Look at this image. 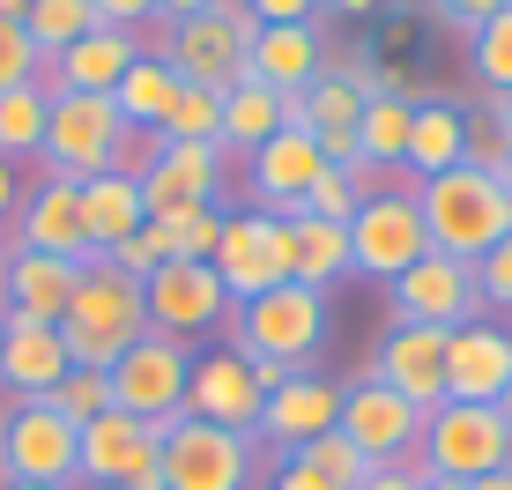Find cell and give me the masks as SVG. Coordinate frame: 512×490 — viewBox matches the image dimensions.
<instances>
[{
  "instance_id": "cell-3",
  "label": "cell",
  "mask_w": 512,
  "mask_h": 490,
  "mask_svg": "<svg viewBox=\"0 0 512 490\" xmlns=\"http://www.w3.org/2000/svg\"><path fill=\"white\" fill-rule=\"evenodd\" d=\"M141 335H149V297H141V283L119 275L112 260H90L75 297H67V320H60L67 357H75L82 372H112Z\"/></svg>"
},
{
  "instance_id": "cell-13",
  "label": "cell",
  "mask_w": 512,
  "mask_h": 490,
  "mask_svg": "<svg viewBox=\"0 0 512 490\" xmlns=\"http://www.w3.org/2000/svg\"><path fill=\"white\" fill-rule=\"evenodd\" d=\"M149 297V327L171 342H201L216 335L223 320H231V297H223V275L208 268V260H164V268L141 283Z\"/></svg>"
},
{
  "instance_id": "cell-57",
  "label": "cell",
  "mask_w": 512,
  "mask_h": 490,
  "mask_svg": "<svg viewBox=\"0 0 512 490\" xmlns=\"http://www.w3.org/2000/svg\"><path fill=\"white\" fill-rule=\"evenodd\" d=\"M0 268H8V231H0Z\"/></svg>"
},
{
  "instance_id": "cell-51",
  "label": "cell",
  "mask_w": 512,
  "mask_h": 490,
  "mask_svg": "<svg viewBox=\"0 0 512 490\" xmlns=\"http://www.w3.org/2000/svg\"><path fill=\"white\" fill-rule=\"evenodd\" d=\"M468 490H512V468H490V476H475Z\"/></svg>"
},
{
  "instance_id": "cell-27",
  "label": "cell",
  "mask_w": 512,
  "mask_h": 490,
  "mask_svg": "<svg viewBox=\"0 0 512 490\" xmlns=\"http://www.w3.org/2000/svg\"><path fill=\"white\" fill-rule=\"evenodd\" d=\"M141 223H149V208H141L134 171H97V179H82V231H90V253L127 245Z\"/></svg>"
},
{
  "instance_id": "cell-33",
  "label": "cell",
  "mask_w": 512,
  "mask_h": 490,
  "mask_svg": "<svg viewBox=\"0 0 512 490\" xmlns=\"http://www.w3.org/2000/svg\"><path fill=\"white\" fill-rule=\"evenodd\" d=\"M505 156H512V97H498V90L461 97V164L498 171Z\"/></svg>"
},
{
  "instance_id": "cell-2",
  "label": "cell",
  "mask_w": 512,
  "mask_h": 490,
  "mask_svg": "<svg viewBox=\"0 0 512 490\" xmlns=\"http://www.w3.org/2000/svg\"><path fill=\"white\" fill-rule=\"evenodd\" d=\"M416 208H423V231H431V253L468 260V268L512 231V194L498 186V171H475V164L416 179Z\"/></svg>"
},
{
  "instance_id": "cell-1",
  "label": "cell",
  "mask_w": 512,
  "mask_h": 490,
  "mask_svg": "<svg viewBox=\"0 0 512 490\" xmlns=\"http://www.w3.org/2000/svg\"><path fill=\"white\" fill-rule=\"evenodd\" d=\"M45 171H60V179H97V171H149L156 156V134H134L127 119H119L112 97H75V90H45Z\"/></svg>"
},
{
  "instance_id": "cell-20",
  "label": "cell",
  "mask_w": 512,
  "mask_h": 490,
  "mask_svg": "<svg viewBox=\"0 0 512 490\" xmlns=\"http://www.w3.org/2000/svg\"><path fill=\"white\" fill-rule=\"evenodd\" d=\"M372 379L379 387H394L401 401H416L423 416L446 401V335L438 327H409V320H394L379 335L372 349Z\"/></svg>"
},
{
  "instance_id": "cell-11",
  "label": "cell",
  "mask_w": 512,
  "mask_h": 490,
  "mask_svg": "<svg viewBox=\"0 0 512 490\" xmlns=\"http://www.w3.org/2000/svg\"><path fill=\"white\" fill-rule=\"evenodd\" d=\"M208 268L223 275V297H231V305H245V297H260V290L297 283V275H290V223L260 216V208L223 216V238H216V260H208Z\"/></svg>"
},
{
  "instance_id": "cell-46",
  "label": "cell",
  "mask_w": 512,
  "mask_h": 490,
  "mask_svg": "<svg viewBox=\"0 0 512 490\" xmlns=\"http://www.w3.org/2000/svg\"><path fill=\"white\" fill-rule=\"evenodd\" d=\"M260 490H342V483H327V476H312L305 461H290V453H282V461L268 468V483Z\"/></svg>"
},
{
  "instance_id": "cell-52",
  "label": "cell",
  "mask_w": 512,
  "mask_h": 490,
  "mask_svg": "<svg viewBox=\"0 0 512 490\" xmlns=\"http://www.w3.org/2000/svg\"><path fill=\"white\" fill-rule=\"evenodd\" d=\"M416 490H468V483H461V476H423Z\"/></svg>"
},
{
  "instance_id": "cell-18",
  "label": "cell",
  "mask_w": 512,
  "mask_h": 490,
  "mask_svg": "<svg viewBox=\"0 0 512 490\" xmlns=\"http://www.w3.org/2000/svg\"><path fill=\"white\" fill-rule=\"evenodd\" d=\"M223 194V149L216 142H156L141 171V208L149 216H186V208H216Z\"/></svg>"
},
{
  "instance_id": "cell-45",
  "label": "cell",
  "mask_w": 512,
  "mask_h": 490,
  "mask_svg": "<svg viewBox=\"0 0 512 490\" xmlns=\"http://www.w3.org/2000/svg\"><path fill=\"white\" fill-rule=\"evenodd\" d=\"M97 23L104 30H149L156 23V0H97Z\"/></svg>"
},
{
  "instance_id": "cell-36",
  "label": "cell",
  "mask_w": 512,
  "mask_h": 490,
  "mask_svg": "<svg viewBox=\"0 0 512 490\" xmlns=\"http://www.w3.org/2000/svg\"><path fill=\"white\" fill-rule=\"evenodd\" d=\"M149 238L164 245V260H216L223 208H186V216H149Z\"/></svg>"
},
{
  "instance_id": "cell-48",
  "label": "cell",
  "mask_w": 512,
  "mask_h": 490,
  "mask_svg": "<svg viewBox=\"0 0 512 490\" xmlns=\"http://www.w3.org/2000/svg\"><path fill=\"white\" fill-rule=\"evenodd\" d=\"M23 186H30V171L0 156V231H8V216H15V201H23Z\"/></svg>"
},
{
  "instance_id": "cell-28",
  "label": "cell",
  "mask_w": 512,
  "mask_h": 490,
  "mask_svg": "<svg viewBox=\"0 0 512 490\" xmlns=\"http://www.w3.org/2000/svg\"><path fill=\"white\" fill-rule=\"evenodd\" d=\"M282 127H297V97L268 90V82L245 75L231 97H223V156H253L260 142H275Z\"/></svg>"
},
{
  "instance_id": "cell-55",
  "label": "cell",
  "mask_w": 512,
  "mask_h": 490,
  "mask_svg": "<svg viewBox=\"0 0 512 490\" xmlns=\"http://www.w3.org/2000/svg\"><path fill=\"white\" fill-rule=\"evenodd\" d=\"M23 8H30V0H0V15H15V23H23Z\"/></svg>"
},
{
  "instance_id": "cell-7",
  "label": "cell",
  "mask_w": 512,
  "mask_h": 490,
  "mask_svg": "<svg viewBox=\"0 0 512 490\" xmlns=\"http://www.w3.org/2000/svg\"><path fill=\"white\" fill-rule=\"evenodd\" d=\"M416 468L423 476H490V468H512V431L498 409H475V401H438L423 416V439H416Z\"/></svg>"
},
{
  "instance_id": "cell-23",
  "label": "cell",
  "mask_w": 512,
  "mask_h": 490,
  "mask_svg": "<svg viewBox=\"0 0 512 490\" xmlns=\"http://www.w3.org/2000/svg\"><path fill=\"white\" fill-rule=\"evenodd\" d=\"M82 268H90V260H60V253H23V245H8V268H0V305H8V320L60 327Z\"/></svg>"
},
{
  "instance_id": "cell-16",
  "label": "cell",
  "mask_w": 512,
  "mask_h": 490,
  "mask_svg": "<svg viewBox=\"0 0 512 490\" xmlns=\"http://www.w3.org/2000/svg\"><path fill=\"white\" fill-rule=\"evenodd\" d=\"M260 379L253 364L238 357L231 342L223 349H193V372H186V416H201V424H223V431H245L253 439L260 431Z\"/></svg>"
},
{
  "instance_id": "cell-4",
  "label": "cell",
  "mask_w": 512,
  "mask_h": 490,
  "mask_svg": "<svg viewBox=\"0 0 512 490\" xmlns=\"http://www.w3.org/2000/svg\"><path fill=\"white\" fill-rule=\"evenodd\" d=\"M327 290H305V283H282V290H260L231 305V327H223V342L238 349L245 364H297V372H312V357L327 349Z\"/></svg>"
},
{
  "instance_id": "cell-37",
  "label": "cell",
  "mask_w": 512,
  "mask_h": 490,
  "mask_svg": "<svg viewBox=\"0 0 512 490\" xmlns=\"http://www.w3.org/2000/svg\"><path fill=\"white\" fill-rule=\"evenodd\" d=\"M468 75H475V90L512 97V8H498L490 23H475V38H468Z\"/></svg>"
},
{
  "instance_id": "cell-25",
  "label": "cell",
  "mask_w": 512,
  "mask_h": 490,
  "mask_svg": "<svg viewBox=\"0 0 512 490\" xmlns=\"http://www.w3.org/2000/svg\"><path fill=\"white\" fill-rule=\"evenodd\" d=\"M156 446H164V431H149V424H141V416H127V409H104L97 424H82L75 483H90V490H119L141 461H156Z\"/></svg>"
},
{
  "instance_id": "cell-35",
  "label": "cell",
  "mask_w": 512,
  "mask_h": 490,
  "mask_svg": "<svg viewBox=\"0 0 512 490\" xmlns=\"http://www.w3.org/2000/svg\"><path fill=\"white\" fill-rule=\"evenodd\" d=\"M23 30L38 38V52L52 60V52H67L75 38H90V30H104V23H97V0H30Z\"/></svg>"
},
{
  "instance_id": "cell-26",
  "label": "cell",
  "mask_w": 512,
  "mask_h": 490,
  "mask_svg": "<svg viewBox=\"0 0 512 490\" xmlns=\"http://www.w3.org/2000/svg\"><path fill=\"white\" fill-rule=\"evenodd\" d=\"M141 60V38L134 30H90L67 52L45 60V90H75V97H112L127 82V67Z\"/></svg>"
},
{
  "instance_id": "cell-12",
  "label": "cell",
  "mask_w": 512,
  "mask_h": 490,
  "mask_svg": "<svg viewBox=\"0 0 512 490\" xmlns=\"http://www.w3.org/2000/svg\"><path fill=\"white\" fill-rule=\"evenodd\" d=\"M386 305H394V320H409V327H438V335H453V327L483 320V290H475V268H468V260H446V253H423L416 268H401L394 283H386Z\"/></svg>"
},
{
  "instance_id": "cell-42",
  "label": "cell",
  "mask_w": 512,
  "mask_h": 490,
  "mask_svg": "<svg viewBox=\"0 0 512 490\" xmlns=\"http://www.w3.org/2000/svg\"><path fill=\"white\" fill-rule=\"evenodd\" d=\"M475 290H483V312H512V231L475 260Z\"/></svg>"
},
{
  "instance_id": "cell-56",
  "label": "cell",
  "mask_w": 512,
  "mask_h": 490,
  "mask_svg": "<svg viewBox=\"0 0 512 490\" xmlns=\"http://www.w3.org/2000/svg\"><path fill=\"white\" fill-rule=\"evenodd\" d=\"M498 186H505V194H512V156H505V164H498Z\"/></svg>"
},
{
  "instance_id": "cell-19",
  "label": "cell",
  "mask_w": 512,
  "mask_h": 490,
  "mask_svg": "<svg viewBox=\"0 0 512 490\" xmlns=\"http://www.w3.org/2000/svg\"><path fill=\"white\" fill-rule=\"evenodd\" d=\"M320 431H342V387L320 379V372H297V379H282V387L260 401V431L253 439L275 446V461H282V453L312 446Z\"/></svg>"
},
{
  "instance_id": "cell-15",
  "label": "cell",
  "mask_w": 512,
  "mask_h": 490,
  "mask_svg": "<svg viewBox=\"0 0 512 490\" xmlns=\"http://www.w3.org/2000/svg\"><path fill=\"white\" fill-rule=\"evenodd\" d=\"M342 439L364 453V461H416V439H423V409L401 401L394 387H379L372 372L357 387H342Z\"/></svg>"
},
{
  "instance_id": "cell-30",
  "label": "cell",
  "mask_w": 512,
  "mask_h": 490,
  "mask_svg": "<svg viewBox=\"0 0 512 490\" xmlns=\"http://www.w3.org/2000/svg\"><path fill=\"white\" fill-rule=\"evenodd\" d=\"M290 275L305 290H334L349 268V223H327V216H290Z\"/></svg>"
},
{
  "instance_id": "cell-14",
  "label": "cell",
  "mask_w": 512,
  "mask_h": 490,
  "mask_svg": "<svg viewBox=\"0 0 512 490\" xmlns=\"http://www.w3.org/2000/svg\"><path fill=\"white\" fill-rule=\"evenodd\" d=\"M8 245H23V253H60V260H97L90 231H82V186L38 164L30 186H23V201H15V216H8Z\"/></svg>"
},
{
  "instance_id": "cell-53",
  "label": "cell",
  "mask_w": 512,
  "mask_h": 490,
  "mask_svg": "<svg viewBox=\"0 0 512 490\" xmlns=\"http://www.w3.org/2000/svg\"><path fill=\"white\" fill-rule=\"evenodd\" d=\"M0 490H75V483H0Z\"/></svg>"
},
{
  "instance_id": "cell-54",
  "label": "cell",
  "mask_w": 512,
  "mask_h": 490,
  "mask_svg": "<svg viewBox=\"0 0 512 490\" xmlns=\"http://www.w3.org/2000/svg\"><path fill=\"white\" fill-rule=\"evenodd\" d=\"M498 416H505V431H512V379H505V394H498Z\"/></svg>"
},
{
  "instance_id": "cell-50",
  "label": "cell",
  "mask_w": 512,
  "mask_h": 490,
  "mask_svg": "<svg viewBox=\"0 0 512 490\" xmlns=\"http://www.w3.org/2000/svg\"><path fill=\"white\" fill-rule=\"evenodd\" d=\"M208 8H223V0H156L164 23H193V15H208Z\"/></svg>"
},
{
  "instance_id": "cell-47",
  "label": "cell",
  "mask_w": 512,
  "mask_h": 490,
  "mask_svg": "<svg viewBox=\"0 0 512 490\" xmlns=\"http://www.w3.org/2000/svg\"><path fill=\"white\" fill-rule=\"evenodd\" d=\"M416 483H423V468H416V461H372L357 490H416Z\"/></svg>"
},
{
  "instance_id": "cell-10",
  "label": "cell",
  "mask_w": 512,
  "mask_h": 490,
  "mask_svg": "<svg viewBox=\"0 0 512 490\" xmlns=\"http://www.w3.org/2000/svg\"><path fill=\"white\" fill-rule=\"evenodd\" d=\"M245 52H253V15H245L238 0H223V8L193 15V23H171L164 60L179 67L186 90H216V97H231L238 82H245Z\"/></svg>"
},
{
  "instance_id": "cell-24",
  "label": "cell",
  "mask_w": 512,
  "mask_h": 490,
  "mask_svg": "<svg viewBox=\"0 0 512 490\" xmlns=\"http://www.w3.org/2000/svg\"><path fill=\"white\" fill-rule=\"evenodd\" d=\"M67 372H75V357H67L60 327H45V320H8L0 327V394L8 401H45Z\"/></svg>"
},
{
  "instance_id": "cell-29",
  "label": "cell",
  "mask_w": 512,
  "mask_h": 490,
  "mask_svg": "<svg viewBox=\"0 0 512 490\" xmlns=\"http://www.w3.org/2000/svg\"><path fill=\"white\" fill-rule=\"evenodd\" d=\"M179 97H186V82H179V67H171L164 52H141V60L127 67V82L112 90L119 119H127L134 134H164V119L179 112Z\"/></svg>"
},
{
  "instance_id": "cell-34",
  "label": "cell",
  "mask_w": 512,
  "mask_h": 490,
  "mask_svg": "<svg viewBox=\"0 0 512 490\" xmlns=\"http://www.w3.org/2000/svg\"><path fill=\"white\" fill-rule=\"evenodd\" d=\"M45 82H23V90H0V156L8 164H38L45 156Z\"/></svg>"
},
{
  "instance_id": "cell-8",
  "label": "cell",
  "mask_w": 512,
  "mask_h": 490,
  "mask_svg": "<svg viewBox=\"0 0 512 490\" xmlns=\"http://www.w3.org/2000/svg\"><path fill=\"white\" fill-rule=\"evenodd\" d=\"M82 424H67L52 401H8L0 409V483H75Z\"/></svg>"
},
{
  "instance_id": "cell-40",
  "label": "cell",
  "mask_w": 512,
  "mask_h": 490,
  "mask_svg": "<svg viewBox=\"0 0 512 490\" xmlns=\"http://www.w3.org/2000/svg\"><path fill=\"white\" fill-rule=\"evenodd\" d=\"M290 461H305L312 476H327V483H342V490H357V483H364V468H372L357 446L342 439V431H320V439H312V446H297Z\"/></svg>"
},
{
  "instance_id": "cell-21",
  "label": "cell",
  "mask_w": 512,
  "mask_h": 490,
  "mask_svg": "<svg viewBox=\"0 0 512 490\" xmlns=\"http://www.w3.org/2000/svg\"><path fill=\"white\" fill-rule=\"evenodd\" d=\"M512 379V327L505 320H468L446 335V401H475V409H498Z\"/></svg>"
},
{
  "instance_id": "cell-6",
  "label": "cell",
  "mask_w": 512,
  "mask_h": 490,
  "mask_svg": "<svg viewBox=\"0 0 512 490\" xmlns=\"http://www.w3.org/2000/svg\"><path fill=\"white\" fill-rule=\"evenodd\" d=\"M431 253V231H423V208H416V179L401 171V186H372L349 216V268L372 275V283H394L401 268Z\"/></svg>"
},
{
  "instance_id": "cell-43",
  "label": "cell",
  "mask_w": 512,
  "mask_h": 490,
  "mask_svg": "<svg viewBox=\"0 0 512 490\" xmlns=\"http://www.w3.org/2000/svg\"><path fill=\"white\" fill-rule=\"evenodd\" d=\"M423 8H431V23L446 30V38H475V23H490L512 0H423Z\"/></svg>"
},
{
  "instance_id": "cell-32",
  "label": "cell",
  "mask_w": 512,
  "mask_h": 490,
  "mask_svg": "<svg viewBox=\"0 0 512 490\" xmlns=\"http://www.w3.org/2000/svg\"><path fill=\"white\" fill-rule=\"evenodd\" d=\"M416 97L423 90H379L364 97V119H357V156L372 171H401L409 156V119H416Z\"/></svg>"
},
{
  "instance_id": "cell-38",
  "label": "cell",
  "mask_w": 512,
  "mask_h": 490,
  "mask_svg": "<svg viewBox=\"0 0 512 490\" xmlns=\"http://www.w3.org/2000/svg\"><path fill=\"white\" fill-rule=\"evenodd\" d=\"M156 142H216V149H223V97H216V90H186L179 112L164 119V134H156Z\"/></svg>"
},
{
  "instance_id": "cell-39",
  "label": "cell",
  "mask_w": 512,
  "mask_h": 490,
  "mask_svg": "<svg viewBox=\"0 0 512 490\" xmlns=\"http://www.w3.org/2000/svg\"><path fill=\"white\" fill-rule=\"evenodd\" d=\"M45 401L67 416V424H97V416L112 409V372H82V364H75V372H67Z\"/></svg>"
},
{
  "instance_id": "cell-49",
  "label": "cell",
  "mask_w": 512,
  "mask_h": 490,
  "mask_svg": "<svg viewBox=\"0 0 512 490\" xmlns=\"http://www.w3.org/2000/svg\"><path fill=\"white\" fill-rule=\"evenodd\" d=\"M386 0H320V23L327 15H342V23H364V15H379Z\"/></svg>"
},
{
  "instance_id": "cell-5",
  "label": "cell",
  "mask_w": 512,
  "mask_h": 490,
  "mask_svg": "<svg viewBox=\"0 0 512 490\" xmlns=\"http://www.w3.org/2000/svg\"><path fill=\"white\" fill-rule=\"evenodd\" d=\"M268 468V446L245 431L201 424V416H179L164 431V490H260Z\"/></svg>"
},
{
  "instance_id": "cell-58",
  "label": "cell",
  "mask_w": 512,
  "mask_h": 490,
  "mask_svg": "<svg viewBox=\"0 0 512 490\" xmlns=\"http://www.w3.org/2000/svg\"><path fill=\"white\" fill-rule=\"evenodd\" d=\"M0 327H8V305H0Z\"/></svg>"
},
{
  "instance_id": "cell-17",
  "label": "cell",
  "mask_w": 512,
  "mask_h": 490,
  "mask_svg": "<svg viewBox=\"0 0 512 490\" xmlns=\"http://www.w3.org/2000/svg\"><path fill=\"white\" fill-rule=\"evenodd\" d=\"M320 171H327V156H320V142H312V127H282L275 142H260L253 156H245L253 208L290 223L297 208H305V194H312V179H320Z\"/></svg>"
},
{
  "instance_id": "cell-31",
  "label": "cell",
  "mask_w": 512,
  "mask_h": 490,
  "mask_svg": "<svg viewBox=\"0 0 512 490\" xmlns=\"http://www.w3.org/2000/svg\"><path fill=\"white\" fill-rule=\"evenodd\" d=\"M453 164H461V97H416L401 171H409V179H431V171H453Z\"/></svg>"
},
{
  "instance_id": "cell-9",
  "label": "cell",
  "mask_w": 512,
  "mask_h": 490,
  "mask_svg": "<svg viewBox=\"0 0 512 490\" xmlns=\"http://www.w3.org/2000/svg\"><path fill=\"white\" fill-rule=\"evenodd\" d=\"M186 372H193V342H171V335L149 327V335L112 364V409L141 416L149 431H171L186 416Z\"/></svg>"
},
{
  "instance_id": "cell-44",
  "label": "cell",
  "mask_w": 512,
  "mask_h": 490,
  "mask_svg": "<svg viewBox=\"0 0 512 490\" xmlns=\"http://www.w3.org/2000/svg\"><path fill=\"white\" fill-rule=\"evenodd\" d=\"M253 23H320V0H238Z\"/></svg>"
},
{
  "instance_id": "cell-22",
  "label": "cell",
  "mask_w": 512,
  "mask_h": 490,
  "mask_svg": "<svg viewBox=\"0 0 512 490\" xmlns=\"http://www.w3.org/2000/svg\"><path fill=\"white\" fill-rule=\"evenodd\" d=\"M334 45H327V23H253V52H245V75L268 82L282 97H305L312 82L327 75Z\"/></svg>"
},
{
  "instance_id": "cell-41",
  "label": "cell",
  "mask_w": 512,
  "mask_h": 490,
  "mask_svg": "<svg viewBox=\"0 0 512 490\" xmlns=\"http://www.w3.org/2000/svg\"><path fill=\"white\" fill-rule=\"evenodd\" d=\"M23 82H45V52L15 15H0V90H23Z\"/></svg>"
}]
</instances>
